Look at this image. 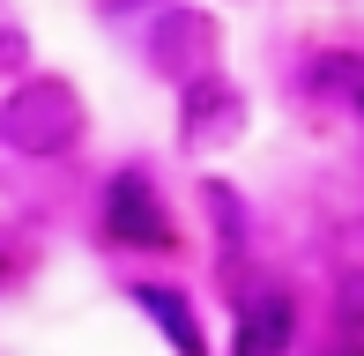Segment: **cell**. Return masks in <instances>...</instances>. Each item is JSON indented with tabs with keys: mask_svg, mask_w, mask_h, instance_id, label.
Masks as SVG:
<instances>
[{
	"mask_svg": "<svg viewBox=\"0 0 364 356\" xmlns=\"http://www.w3.org/2000/svg\"><path fill=\"white\" fill-rule=\"evenodd\" d=\"M82 141V89L60 74H23L0 96V149L30 156V164H53Z\"/></svg>",
	"mask_w": 364,
	"mask_h": 356,
	"instance_id": "cell-1",
	"label": "cell"
},
{
	"mask_svg": "<svg viewBox=\"0 0 364 356\" xmlns=\"http://www.w3.org/2000/svg\"><path fill=\"white\" fill-rule=\"evenodd\" d=\"M105 238L112 245H134V252H171L178 230H171V208L156 201L149 171H119L105 193Z\"/></svg>",
	"mask_w": 364,
	"mask_h": 356,
	"instance_id": "cell-2",
	"label": "cell"
},
{
	"mask_svg": "<svg viewBox=\"0 0 364 356\" xmlns=\"http://www.w3.org/2000/svg\"><path fill=\"white\" fill-rule=\"evenodd\" d=\"M245 119V96L223 82V74H193L186 96H178V134L193 141V149H223L230 134H238Z\"/></svg>",
	"mask_w": 364,
	"mask_h": 356,
	"instance_id": "cell-3",
	"label": "cell"
},
{
	"mask_svg": "<svg viewBox=\"0 0 364 356\" xmlns=\"http://www.w3.org/2000/svg\"><path fill=\"white\" fill-rule=\"evenodd\" d=\"M208 52H216V23L201 8H164V23L149 30V60L164 74H178V82L208 74Z\"/></svg>",
	"mask_w": 364,
	"mask_h": 356,
	"instance_id": "cell-4",
	"label": "cell"
},
{
	"mask_svg": "<svg viewBox=\"0 0 364 356\" xmlns=\"http://www.w3.org/2000/svg\"><path fill=\"white\" fill-rule=\"evenodd\" d=\"M297 304L283 282H260L253 297H238V356H290Z\"/></svg>",
	"mask_w": 364,
	"mask_h": 356,
	"instance_id": "cell-5",
	"label": "cell"
},
{
	"mask_svg": "<svg viewBox=\"0 0 364 356\" xmlns=\"http://www.w3.org/2000/svg\"><path fill=\"white\" fill-rule=\"evenodd\" d=\"M134 304H141V312L164 327V342H171L178 356H208V342H201V319L186 312V297H178V289H164V282H134Z\"/></svg>",
	"mask_w": 364,
	"mask_h": 356,
	"instance_id": "cell-6",
	"label": "cell"
},
{
	"mask_svg": "<svg viewBox=\"0 0 364 356\" xmlns=\"http://www.w3.org/2000/svg\"><path fill=\"white\" fill-rule=\"evenodd\" d=\"M312 89H342V96L364 111V60H357V52H327L320 74H312Z\"/></svg>",
	"mask_w": 364,
	"mask_h": 356,
	"instance_id": "cell-7",
	"label": "cell"
},
{
	"mask_svg": "<svg viewBox=\"0 0 364 356\" xmlns=\"http://www.w3.org/2000/svg\"><path fill=\"white\" fill-rule=\"evenodd\" d=\"M23 60H30V38H23V30H0V82L23 74Z\"/></svg>",
	"mask_w": 364,
	"mask_h": 356,
	"instance_id": "cell-8",
	"label": "cell"
},
{
	"mask_svg": "<svg viewBox=\"0 0 364 356\" xmlns=\"http://www.w3.org/2000/svg\"><path fill=\"white\" fill-rule=\"evenodd\" d=\"M15 274H23V238H15V230H0V289H8Z\"/></svg>",
	"mask_w": 364,
	"mask_h": 356,
	"instance_id": "cell-9",
	"label": "cell"
},
{
	"mask_svg": "<svg viewBox=\"0 0 364 356\" xmlns=\"http://www.w3.org/2000/svg\"><path fill=\"white\" fill-rule=\"evenodd\" d=\"M335 312H342V327H364V282H350V289H342V304H335Z\"/></svg>",
	"mask_w": 364,
	"mask_h": 356,
	"instance_id": "cell-10",
	"label": "cell"
},
{
	"mask_svg": "<svg viewBox=\"0 0 364 356\" xmlns=\"http://www.w3.org/2000/svg\"><path fill=\"white\" fill-rule=\"evenodd\" d=\"M320 356H364V349H350V342H335V349H320Z\"/></svg>",
	"mask_w": 364,
	"mask_h": 356,
	"instance_id": "cell-11",
	"label": "cell"
},
{
	"mask_svg": "<svg viewBox=\"0 0 364 356\" xmlns=\"http://www.w3.org/2000/svg\"><path fill=\"white\" fill-rule=\"evenodd\" d=\"M350 238H357V260H364V223H357V230H350Z\"/></svg>",
	"mask_w": 364,
	"mask_h": 356,
	"instance_id": "cell-12",
	"label": "cell"
},
{
	"mask_svg": "<svg viewBox=\"0 0 364 356\" xmlns=\"http://www.w3.org/2000/svg\"><path fill=\"white\" fill-rule=\"evenodd\" d=\"M357 119H364V111H357Z\"/></svg>",
	"mask_w": 364,
	"mask_h": 356,
	"instance_id": "cell-13",
	"label": "cell"
}]
</instances>
